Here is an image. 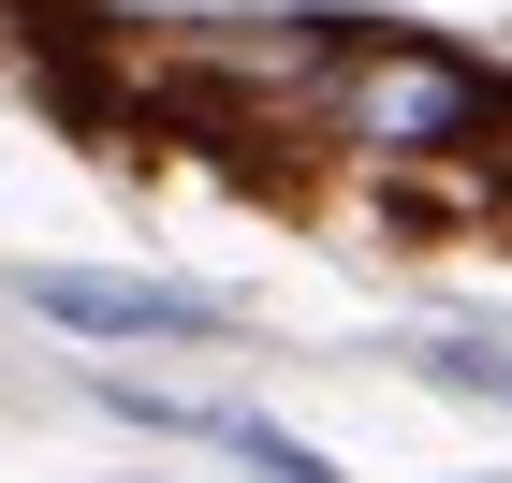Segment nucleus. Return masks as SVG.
<instances>
[{
    "mask_svg": "<svg viewBox=\"0 0 512 483\" xmlns=\"http://www.w3.org/2000/svg\"><path fill=\"white\" fill-rule=\"evenodd\" d=\"M352 132H366V147H395V161L469 147V132H483V74H469V59H439V44H366Z\"/></svg>",
    "mask_w": 512,
    "mask_h": 483,
    "instance_id": "nucleus-1",
    "label": "nucleus"
},
{
    "mask_svg": "<svg viewBox=\"0 0 512 483\" xmlns=\"http://www.w3.org/2000/svg\"><path fill=\"white\" fill-rule=\"evenodd\" d=\"M15 293H30L59 337H235V308L191 293V279H88V264H30Z\"/></svg>",
    "mask_w": 512,
    "mask_h": 483,
    "instance_id": "nucleus-2",
    "label": "nucleus"
},
{
    "mask_svg": "<svg viewBox=\"0 0 512 483\" xmlns=\"http://www.w3.org/2000/svg\"><path fill=\"white\" fill-rule=\"evenodd\" d=\"M205 440H220V454H249L264 483H337L308 440H293V425H264V410H205Z\"/></svg>",
    "mask_w": 512,
    "mask_h": 483,
    "instance_id": "nucleus-3",
    "label": "nucleus"
},
{
    "mask_svg": "<svg viewBox=\"0 0 512 483\" xmlns=\"http://www.w3.org/2000/svg\"><path fill=\"white\" fill-rule=\"evenodd\" d=\"M498 410H512V352H498Z\"/></svg>",
    "mask_w": 512,
    "mask_h": 483,
    "instance_id": "nucleus-4",
    "label": "nucleus"
}]
</instances>
